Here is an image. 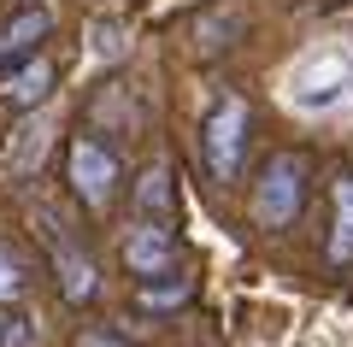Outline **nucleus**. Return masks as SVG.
Returning <instances> with one entry per match:
<instances>
[{
	"instance_id": "obj_1",
	"label": "nucleus",
	"mask_w": 353,
	"mask_h": 347,
	"mask_svg": "<svg viewBox=\"0 0 353 347\" xmlns=\"http://www.w3.org/2000/svg\"><path fill=\"white\" fill-rule=\"evenodd\" d=\"M306 177H312V159L306 153H294V148L265 153L259 171H253V195H248L253 230H265V236L289 230L301 218V206H306Z\"/></svg>"
},
{
	"instance_id": "obj_2",
	"label": "nucleus",
	"mask_w": 353,
	"mask_h": 347,
	"mask_svg": "<svg viewBox=\"0 0 353 347\" xmlns=\"http://www.w3.org/2000/svg\"><path fill=\"white\" fill-rule=\"evenodd\" d=\"M353 95V53L347 48H318L294 65L289 77V100L301 112H336Z\"/></svg>"
},
{
	"instance_id": "obj_3",
	"label": "nucleus",
	"mask_w": 353,
	"mask_h": 347,
	"mask_svg": "<svg viewBox=\"0 0 353 347\" xmlns=\"http://www.w3.org/2000/svg\"><path fill=\"white\" fill-rule=\"evenodd\" d=\"M248 136H253V112L241 95H224L212 106L201 130V153H206V177L212 183H236L241 177V153H248Z\"/></svg>"
},
{
	"instance_id": "obj_4",
	"label": "nucleus",
	"mask_w": 353,
	"mask_h": 347,
	"mask_svg": "<svg viewBox=\"0 0 353 347\" xmlns=\"http://www.w3.org/2000/svg\"><path fill=\"white\" fill-rule=\"evenodd\" d=\"M65 183H71V195L83 200L88 212H106L118 200V159L106 141L94 136H77L71 148H65Z\"/></svg>"
},
{
	"instance_id": "obj_5",
	"label": "nucleus",
	"mask_w": 353,
	"mask_h": 347,
	"mask_svg": "<svg viewBox=\"0 0 353 347\" xmlns=\"http://www.w3.org/2000/svg\"><path fill=\"white\" fill-rule=\"evenodd\" d=\"M41 236H48L53 248V277H59V295L71 300V306H94L101 300V265L88 259L77 241H65V230L53 218H41Z\"/></svg>"
},
{
	"instance_id": "obj_6",
	"label": "nucleus",
	"mask_w": 353,
	"mask_h": 347,
	"mask_svg": "<svg viewBox=\"0 0 353 347\" xmlns=\"http://www.w3.org/2000/svg\"><path fill=\"white\" fill-rule=\"evenodd\" d=\"M124 271L136 277V283H165V277L176 271L171 224H148V218H141L136 230H130V236H124Z\"/></svg>"
},
{
	"instance_id": "obj_7",
	"label": "nucleus",
	"mask_w": 353,
	"mask_h": 347,
	"mask_svg": "<svg viewBox=\"0 0 353 347\" xmlns=\"http://www.w3.org/2000/svg\"><path fill=\"white\" fill-rule=\"evenodd\" d=\"M48 36H53V12L48 6H18V12L0 24V77L12 71V65L36 59Z\"/></svg>"
},
{
	"instance_id": "obj_8",
	"label": "nucleus",
	"mask_w": 353,
	"mask_h": 347,
	"mask_svg": "<svg viewBox=\"0 0 353 347\" xmlns=\"http://www.w3.org/2000/svg\"><path fill=\"white\" fill-rule=\"evenodd\" d=\"M48 95H53V59L48 53H36V59L12 65V71L0 77V100H6L12 112H36Z\"/></svg>"
},
{
	"instance_id": "obj_9",
	"label": "nucleus",
	"mask_w": 353,
	"mask_h": 347,
	"mask_svg": "<svg viewBox=\"0 0 353 347\" xmlns=\"http://www.w3.org/2000/svg\"><path fill=\"white\" fill-rule=\"evenodd\" d=\"M330 206H336V218H330V265H353V171H341L336 183H330Z\"/></svg>"
},
{
	"instance_id": "obj_10",
	"label": "nucleus",
	"mask_w": 353,
	"mask_h": 347,
	"mask_svg": "<svg viewBox=\"0 0 353 347\" xmlns=\"http://www.w3.org/2000/svg\"><path fill=\"white\" fill-rule=\"evenodd\" d=\"M136 212H141L148 224H171L176 188H171V165H165V159H153L148 171H141V183H136Z\"/></svg>"
},
{
	"instance_id": "obj_11",
	"label": "nucleus",
	"mask_w": 353,
	"mask_h": 347,
	"mask_svg": "<svg viewBox=\"0 0 353 347\" xmlns=\"http://www.w3.org/2000/svg\"><path fill=\"white\" fill-rule=\"evenodd\" d=\"M41 153H48V118H36V124L18 130V141H12V177H30V165H41Z\"/></svg>"
},
{
	"instance_id": "obj_12",
	"label": "nucleus",
	"mask_w": 353,
	"mask_h": 347,
	"mask_svg": "<svg viewBox=\"0 0 353 347\" xmlns=\"http://www.w3.org/2000/svg\"><path fill=\"white\" fill-rule=\"evenodd\" d=\"M24 295H30V265L0 241V306H18Z\"/></svg>"
},
{
	"instance_id": "obj_13",
	"label": "nucleus",
	"mask_w": 353,
	"mask_h": 347,
	"mask_svg": "<svg viewBox=\"0 0 353 347\" xmlns=\"http://www.w3.org/2000/svg\"><path fill=\"white\" fill-rule=\"evenodd\" d=\"M189 300V283H176V277H165V283H141L136 288V306L141 312H176Z\"/></svg>"
},
{
	"instance_id": "obj_14",
	"label": "nucleus",
	"mask_w": 353,
	"mask_h": 347,
	"mask_svg": "<svg viewBox=\"0 0 353 347\" xmlns=\"http://www.w3.org/2000/svg\"><path fill=\"white\" fill-rule=\"evenodd\" d=\"M94 53H101V59H124L130 53V30L118 24V18H101V24H94Z\"/></svg>"
},
{
	"instance_id": "obj_15",
	"label": "nucleus",
	"mask_w": 353,
	"mask_h": 347,
	"mask_svg": "<svg viewBox=\"0 0 353 347\" xmlns=\"http://www.w3.org/2000/svg\"><path fill=\"white\" fill-rule=\"evenodd\" d=\"M0 347H36V324H30L18 306L0 312Z\"/></svg>"
},
{
	"instance_id": "obj_16",
	"label": "nucleus",
	"mask_w": 353,
	"mask_h": 347,
	"mask_svg": "<svg viewBox=\"0 0 353 347\" xmlns=\"http://www.w3.org/2000/svg\"><path fill=\"white\" fill-rule=\"evenodd\" d=\"M77 347H130V341H118L112 330H83V335H77Z\"/></svg>"
}]
</instances>
